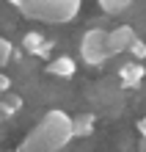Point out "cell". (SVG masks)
<instances>
[{
	"label": "cell",
	"instance_id": "52a82bcc",
	"mask_svg": "<svg viewBox=\"0 0 146 152\" xmlns=\"http://www.w3.org/2000/svg\"><path fill=\"white\" fill-rule=\"evenodd\" d=\"M22 111V97L20 94H3L0 97V116H17Z\"/></svg>",
	"mask_w": 146,
	"mask_h": 152
},
{
	"label": "cell",
	"instance_id": "7a4b0ae2",
	"mask_svg": "<svg viewBox=\"0 0 146 152\" xmlns=\"http://www.w3.org/2000/svg\"><path fill=\"white\" fill-rule=\"evenodd\" d=\"M20 11L31 20H41L50 25H61L75 20L80 11V0H22Z\"/></svg>",
	"mask_w": 146,
	"mask_h": 152
},
{
	"label": "cell",
	"instance_id": "3957f363",
	"mask_svg": "<svg viewBox=\"0 0 146 152\" xmlns=\"http://www.w3.org/2000/svg\"><path fill=\"white\" fill-rule=\"evenodd\" d=\"M80 58L88 66H102L113 58L110 50V31L105 28H88L80 39Z\"/></svg>",
	"mask_w": 146,
	"mask_h": 152
},
{
	"label": "cell",
	"instance_id": "4fadbf2b",
	"mask_svg": "<svg viewBox=\"0 0 146 152\" xmlns=\"http://www.w3.org/2000/svg\"><path fill=\"white\" fill-rule=\"evenodd\" d=\"M8 86H11V77L0 72V97H3V94H8Z\"/></svg>",
	"mask_w": 146,
	"mask_h": 152
},
{
	"label": "cell",
	"instance_id": "ba28073f",
	"mask_svg": "<svg viewBox=\"0 0 146 152\" xmlns=\"http://www.w3.org/2000/svg\"><path fill=\"white\" fill-rule=\"evenodd\" d=\"M44 42H47V39H44L39 31H28V33L22 36V50L31 53V56H39V50L44 47Z\"/></svg>",
	"mask_w": 146,
	"mask_h": 152
},
{
	"label": "cell",
	"instance_id": "7c38bea8",
	"mask_svg": "<svg viewBox=\"0 0 146 152\" xmlns=\"http://www.w3.org/2000/svg\"><path fill=\"white\" fill-rule=\"evenodd\" d=\"M130 56H132V61H143L146 58V42L143 39H135V44L130 47Z\"/></svg>",
	"mask_w": 146,
	"mask_h": 152
},
{
	"label": "cell",
	"instance_id": "8992f818",
	"mask_svg": "<svg viewBox=\"0 0 146 152\" xmlns=\"http://www.w3.org/2000/svg\"><path fill=\"white\" fill-rule=\"evenodd\" d=\"M47 72L55 75V77H72L77 72V64H75V58H69V56H58V58H52L47 64Z\"/></svg>",
	"mask_w": 146,
	"mask_h": 152
},
{
	"label": "cell",
	"instance_id": "8fae6325",
	"mask_svg": "<svg viewBox=\"0 0 146 152\" xmlns=\"http://www.w3.org/2000/svg\"><path fill=\"white\" fill-rule=\"evenodd\" d=\"M11 56H14V44L6 36H0V66H6L8 61H11Z\"/></svg>",
	"mask_w": 146,
	"mask_h": 152
},
{
	"label": "cell",
	"instance_id": "30bf717a",
	"mask_svg": "<svg viewBox=\"0 0 146 152\" xmlns=\"http://www.w3.org/2000/svg\"><path fill=\"white\" fill-rule=\"evenodd\" d=\"M97 3L105 14H124L127 8H132L135 0H97Z\"/></svg>",
	"mask_w": 146,
	"mask_h": 152
},
{
	"label": "cell",
	"instance_id": "5b68a950",
	"mask_svg": "<svg viewBox=\"0 0 146 152\" xmlns=\"http://www.w3.org/2000/svg\"><path fill=\"white\" fill-rule=\"evenodd\" d=\"M143 77H146V69H143L141 61H127V64L118 66V83H121V88H138Z\"/></svg>",
	"mask_w": 146,
	"mask_h": 152
},
{
	"label": "cell",
	"instance_id": "6da1fadb",
	"mask_svg": "<svg viewBox=\"0 0 146 152\" xmlns=\"http://www.w3.org/2000/svg\"><path fill=\"white\" fill-rule=\"evenodd\" d=\"M75 138V124L66 111L52 108L41 116V122L22 138L20 152H61Z\"/></svg>",
	"mask_w": 146,
	"mask_h": 152
},
{
	"label": "cell",
	"instance_id": "5bb4252c",
	"mask_svg": "<svg viewBox=\"0 0 146 152\" xmlns=\"http://www.w3.org/2000/svg\"><path fill=\"white\" fill-rule=\"evenodd\" d=\"M52 44H55V42H52V39H47V42H44V47L39 50V56H36V58H47V56H50V50H52Z\"/></svg>",
	"mask_w": 146,
	"mask_h": 152
},
{
	"label": "cell",
	"instance_id": "9c48e42d",
	"mask_svg": "<svg viewBox=\"0 0 146 152\" xmlns=\"http://www.w3.org/2000/svg\"><path fill=\"white\" fill-rule=\"evenodd\" d=\"M72 124H75V136L86 138V136L94 133V113H80V116L72 119Z\"/></svg>",
	"mask_w": 146,
	"mask_h": 152
},
{
	"label": "cell",
	"instance_id": "277c9868",
	"mask_svg": "<svg viewBox=\"0 0 146 152\" xmlns=\"http://www.w3.org/2000/svg\"><path fill=\"white\" fill-rule=\"evenodd\" d=\"M138 33H135L132 25H118V28L110 31V50L113 56H121V53H130V47L135 44Z\"/></svg>",
	"mask_w": 146,
	"mask_h": 152
},
{
	"label": "cell",
	"instance_id": "9a60e30c",
	"mask_svg": "<svg viewBox=\"0 0 146 152\" xmlns=\"http://www.w3.org/2000/svg\"><path fill=\"white\" fill-rule=\"evenodd\" d=\"M138 133H141V138H143V147H146V116H143V119H138Z\"/></svg>",
	"mask_w": 146,
	"mask_h": 152
}]
</instances>
